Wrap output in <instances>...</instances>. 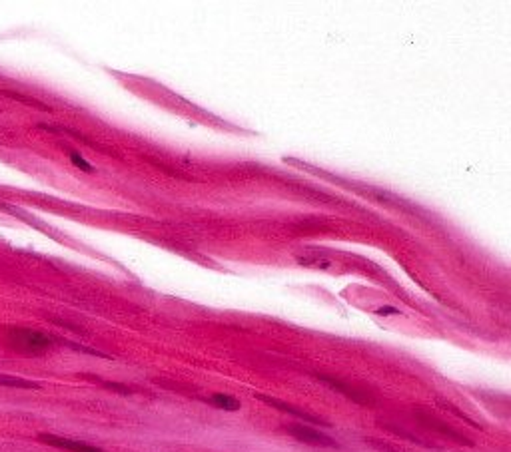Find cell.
I'll list each match as a JSON object with an SVG mask.
<instances>
[{
  "mask_svg": "<svg viewBox=\"0 0 511 452\" xmlns=\"http://www.w3.org/2000/svg\"><path fill=\"white\" fill-rule=\"evenodd\" d=\"M0 384H13V387H31V389L36 387L34 383H28L23 379H13V377H0Z\"/></svg>",
  "mask_w": 511,
  "mask_h": 452,
  "instance_id": "7",
  "label": "cell"
},
{
  "mask_svg": "<svg viewBox=\"0 0 511 452\" xmlns=\"http://www.w3.org/2000/svg\"><path fill=\"white\" fill-rule=\"evenodd\" d=\"M70 161H72L77 168H80L82 171H87V174H92V171H94V168L90 166V163H88L87 160H84V158L80 156V153H77V152L70 153Z\"/></svg>",
  "mask_w": 511,
  "mask_h": 452,
  "instance_id": "6",
  "label": "cell"
},
{
  "mask_svg": "<svg viewBox=\"0 0 511 452\" xmlns=\"http://www.w3.org/2000/svg\"><path fill=\"white\" fill-rule=\"evenodd\" d=\"M298 263L304 265V267H311V269H321V272H336V265H338L334 259L321 257L318 254L298 255Z\"/></svg>",
  "mask_w": 511,
  "mask_h": 452,
  "instance_id": "4",
  "label": "cell"
},
{
  "mask_svg": "<svg viewBox=\"0 0 511 452\" xmlns=\"http://www.w3.org/2000/svg\"><path fill=\"white\" fill-rule=\"evenodd\" d=\"M39 440H42L44 445H51V447L69 450V452H104V450H100L97 447L87 445V442L70 440V438H64V437H54V435H41Z\"/></svg>",
  "mask_w": 511,
  "mask_h": 452,
  "instance_id": "1",
  "label": "cell"
},
{
  "mask_svg": "<svg viewBox=\"0 0 511 452\" xmlns=\"http://www.w3.org/2000/svg\"><path fill=\"white\" fill-rule=\"evenodd\" d=\"M14 341L18 345H23V349L26 351H44L46 347H49L51 341L46 339L44 335L41 333H34V331H28V329H21V331H14Z\"/></svg>",
  "mask_w": 511,
  "mask_h": 452,
  "instance_id": "3",
  "label": "cell"
},
{
  "mask_svg": "<svg viewBox=\"0 0 511 452\" xmlns=\"http://www.w3.org/2000/svg\"><path fill=\"white\" fill-rule=\"evenodd\" d=\"M210 402H212V405H216L218 409H224V410H240V402L236 401L234 397H230V394L218 392L210 399Z\"/></svg>",
  "mask_w": 511,
  "mask_h": 452,
  "instance_id": "5",
  "label": "cell"
},
{
  "mask_svg": "<svg viewBox=\"0 0 511 452\" xmlns=\"http://www.w3.org/2000/svg\"><path fill=\"white\" fill-rule=\"evenodd\" d=\"M290 435L296 437V438L302 440V442H306V445H311V447H334V445H336V442H334L332 438L320 435V432L311 430V429H308V427H304V425L290 427Z\"/></svg>",
  "mask_w": 511,
  "mask_h": 452,
  "instance_id": "2",
  "label": "cell"
}]
</instances>
